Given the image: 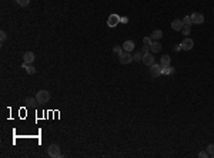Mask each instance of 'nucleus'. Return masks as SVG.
I'll use <instances>...</instances> for the list:
<instances>
[{"instance_id": "1", "label": "nucleus", "mask_w": 214, "mask_h": 158, "mask_svg": "<svg viewBox=\"0 0 214 158\" xmlns=\"http://www.w3.org/2000/svg\"><path fill=\"white\" fill-rule=\"evenodd\" d=\"M36 100H37V104H46L50 101V93L47 90H40L36 94Z\"/></svg>"}, {"instance_id": "2", "label": "nucleus", "mask_w": 214, "mask_h": 158, "mask_svg": "<svg viewBox=\"0 0 214 158\" xmlns=\"http://www.w3.org/2000/svg\"><path fill=\"white\" fill-rule=\"evenodd\" d=\"M133 60H134L133 56H131L128 51H121L120 54H118V61H120L121 64H130Z\"/></svg>"}, {"instance_id": "3", "label": "nucleus", "mask_w": 214, "mask_h": 158, "mask_svg": "<svg viewBox=\"0 0 214 158\" xmlns=\"http://www.w3.org/2000/svg\"><path fill=\"white\" fill-rule=\"evenodd\" d=\"M150 74H151V77H160L161 74H163V67H161V64H151L150 66Z\"/></svg>"}, {"instance_id": "4", "label": "nucleus", "mask_w": 214, "mask_h": 158, "mask_svg": "<svg viewBox=\"0 0 214 158\" xmlns=\"http://www.w3.org/2000/svg\"><path fill=\"white\" fill-rule=\"evenodd\" d=\"M118 23H121V17L118 16V14H110L108 16V19H107V26H110V27H116Z\"/></svg>"}, {"instance_id": "5", "label": "nucleus", "mask_w": 214, "mask_h": 158, "mask_svg": "<svg viewBox=\"0 0 214 158\" xmlns=\"http://www.w3.org/2000/svg\"><path fill=\"white\" fill-rule=\"evenodd\" d=\"M49 157L52 158H59L62 157V154H60V147L57 145V144H52L50 147H49Z\"/></svg>"}, {"instance_id": "6", "label": "nucleus", "mask_w": 214, "mask_h": 158, "mask_svg": "<svg viewBox=\"0 0 214 158\" xmlns=\"http://www.w3.org/2000/svg\"><path fill=\"white\" fill-rule=\"evenodd\" d=\"M190 19H191V24H203L204 23V16L201 13H198V11L193 13L190 16Z\"/></svg>"}, {"instance_id": "7", "label": "nucleus", "mask_w": 214, "mask_h": 158, "mask_svg": "<svg viewBox=\"0 0 214 158\" xmlns=\"http://www.w3.org/2000/svg\"><path fill=\"white\" fill-rule=\"evenodd\" d=\"M180 46H181V50L188 51V50H191L193 47H194V42H193V39H190V37H186V39L181 42Z\"/></svg>"}, {"instance_id": "8", "label": "nucleus", "mask_w": 214, "mask_h": 158, "mask_svg": "<svg viewBox=\"0 0 214 158\" xmlns=\"http://www.w3.org/2000/svg\"><path fill=\"white\" fill-rule=\"evenodd\" d=\"M183 27H184V23H183V20H180V19H176V20L171 21V29H173V30L181 32Z\"/></svg>"}, {"instance_id": "9", "label": "nucleus", "mask_w": 214, "mask_h": 158, "mask_svg": "<svg viewBox=\"0 0 214 158\" xmlns=\"http://www.w3.org/2000/svg\"><path fill=\"white\" fill-rule=\"evenodd\" d=\"M33 61H34V53L33 51H26L23 54V63L33 64Z\"/></svg>"}, {"instance_id": "10", "label": "nucleus", "mask_w": 214, "mask_h": 158, "mask_svg": "<svg viewBox=\"0 0 214 158\" xmlns=\"http://www.w3.org/2000/svg\"><path fill=\"white\" fill-rule=\"evenodd\" d=\"M141 61L146 66H151V64H154V57H153L151 53H146V54H143V60Z\"/></svg>"}, {"instance_id": "11", "label": "nucleus", "mask_w": 214, "mask_h": 158, "mask_svg": "<svg viewBox=\"0 0 214 158\" xmlns=\"http://www.w3.org/2000/svg\"><path fill=\"white\" fill-rule=\"evenodd\" d=\"M134 46H136V44H134V42H131V40H127V42H124L123 43V50H124V51H133V50H134Z\"/></svg>"}, {"instance_id": "12", "label": "nucleus", "mask_w": 214, "mask_h": 158, "mask_svg": "<svg viewBox=\"0 0 214 158\" xmlns=\"http://www.w3.org/2000/svg\"><path fill=\"white\" fill-rule=\"evenodd\" d=\"M21 68H24V70H26V73L30 74V75H33V74L36 73V68L33 67V64H26V63H23V64H21Z\"/></svg>"}, {"instance_id": "13", "label": "nucleus", "mask_w": 214, "mask_h": 158, "mask_svg": "<svg viewBox=\"0 0 214 158\" xmlns=\"http://www.w3.org/2000/svg\"><path fill=\"white\" fill-rule=\"evenodd\" d=\"M150 50H151V53H159L161 50V44L159 42H153L151 43V46H150Z\"/></svg>"}, {"instance_id": "14", "label": "nucleus", "mask_w": 214, "mask_h": 158, "mask_svg": "<svg viewBox=\"0 0 214 158\" xmlns=\"http://www.w3.org/2000/svg\"><path fill=\"white\" fill-rule=\"evenodd\" d=\"M150 37H151L154 42H159L161 37H163V32H161V30H154V32L151 33V36H150Z\"/></svg>"}, {"instance_id": "15", "label": "nucleus", "mask_w": 214, "mask_h": 158, "mask_svg": "<svg viewBox=\"0 0 214 158\" xmlns=\"http://www.w3.org/2000/svg\"><path fill=\"white\" fill-rule=\"evenodd\" d=\"M170 63H171V59L169 56H163V57H161V61H160L161 67H169Z\"/></svg>"}, {"instance_id": "16", "label": "nucleus", "mask_w": 214, "mask_h": 158, "mask_svg": "<svg viewBox=\"0 0 214 158\" xmlns=\"http://www.w3.org/2000/svg\"><path fill=\"white\" fill-rule=\"evenodd\" d=\"M24 103H26L27 107H34L36 103H37V100H36V98H30V97H29V98H26V100H24Z\"/></svg>"}, {"instance_id": "17", "label": "nucleus", "mask_w": 214, "mask_h": 158, "mask_svg": "<svg viewBox=\"0 0 214 158\" xmlns=\"http://www.w3.org/2000/svg\"><path fill=\"white\" fill-rule=\"evenodd\" d=\"M205 151L208 152V155H210V157H214V144H208L207 148H205Z\"/></svg>"}, {"instance_id": "18", "label": "nucleus", "mask_w": 214, "mask_h": 158, "mask_svg": "<svg viewBox=\"0 0 214 158\" xmlns=\"http://www.w3.org/2000/svg\"><path fill=\"white\" fill-rule=\"evenodd\" d=\"M16 3L21 6V7H26V6H29V3H30V0H16Z\"/></svg>"}, {"instance_id": "19", "label": "nucleus", "mask_w": 214, "mask_h": 158, "mask_svg": "<svg viewBox=\"0 0 214 158\" xmlns=\"http://www.w3.org/2000/svg\"><path fill=\"white\" fill-rule=\"evenodd\" d=\"M133 59H134V61H141V60H143V54L137 51L134 56H133Z\"/></svg>"}, {"instance_id": "20", "label": "nucleus", "mask_w": 214, "mask_h": 158, "mask_svg": "<svg viewBox=\"0 0 214 158\" xmlns=\"http://www.w3.org/2000/svg\"><path fill=\"white\" fill-rule=\"evenodd\" d=\"M0 40H1V43L7 40V33L4 32V30H1V32H0Z\"/></svg>"}, {"instance_id": "21", "label": "nucleus", "mask_w": 214, "mask_h": 158, "mask_svg": "<svg viewBox=\"0 0 214 158\" xmlns=\"http://www.w3.org/2000/svg\"><path fill=\"white\" fill-rule=\"evenodd\" d=\"M183 23H184L186 26H191V19H190V16H186V17L183 19Z\"/></svg>"}, {"instance_id": "22", "label": "nucleus", "mask_w": 214, "mask_h": 158, "mask_svg": "<svg viewBox=\"0 0 214 158\" xmlns=\"http://www.w3.org/2000/svg\"><path fill=\"white\" fill-rule=\"evenodd\" d=\"M143 43H144L146 46H151V43H153V39H151V37H144V39H143Z\"/></svg>"}, {"instance_id": "23", "label": "nucleus", "mask_w": 214, "mask_h": 158, "mask_svg": "<svg viewBox=\"0 0 214 158\" xmlns=\"http://www.w3.org/2000/svg\"><path fill=\"white\" fill-rule=\"evenodd\" d=\"M183 34H186V36H187V34H190V26H186V24H184V27H183Z\"/></svg>"}, {"instance_id": "24", "label": "nucleus", "mask_w": 214, "mask_h": 158, "mask_svg": "<svg viewBox=\"0 0 214 158\" xmlns=\"http://www.w3.org/2000/svg\"><path fill=\"white\" fill-rule=\"evenodd\" d=\"M113 51H114V54H120V53L123 51V49H121V47H120V46H114V49H113Z\"/></svg>"}, {"instance_id": "25", "label": "nucleus", "mask_w": 214, "mask_h": 158, "mask_svg": "<svg viewBox=\"0 0 214 158\" xmlns=\"http://www.w3.org/2000/svg\"><path fill=\"white\" fill-rule=\"evenodd\" d=\"M198 157L200 158H207V157H210V155H208L207 151H201V152H198Z\"/></svg>"}, {"instance_id": "26", "label": "nucleus", "mask_w": 214, "mask_h": 158, "mask_svg": "<svg viewBox=\"0 0 214 158\" xmlns=\"http://www.w3.org/2000/svg\"><path fill=\"white\" fill-rule=\"evenodd\" d=\"M141 51H143V54H146V53H149L150 51V46H143V49H141Z\"/></svg>"}, {"instance_id": "27", "label": "nucleus", "mask_w": 214, "mask_h": 158, "mask_svg": "<svg viewBox=\"0 0 214 158\" xmlns=\"http://www.w3.org/2000/svg\"><path fill=\"white\" fill-rule=\"evenodd\" d=\"M121 21H123V23H127L128 19H127V17H121Z\"/></svg>"}]
</instances>
